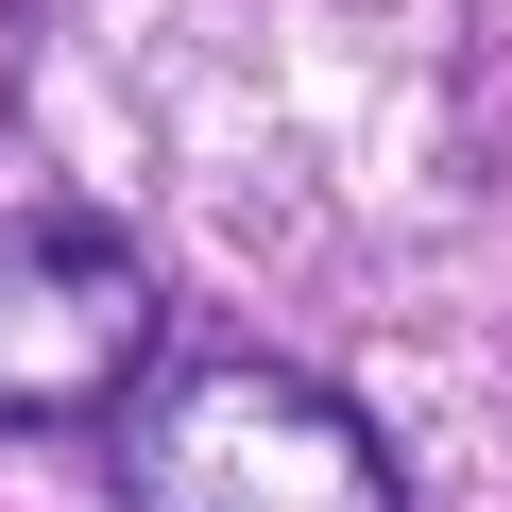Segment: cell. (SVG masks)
Wrapping results in <instances>:
<instances>
[{
  "label": "cell",
  "instance_id": "7a4b0ae2",
  "mask_svg": "<svg viewBox=\"0 0 512 512\" xmlns=\"http://www.w3.org/2000/svg\"><path fill=\"white\" fill-rule=\"evenodd\" d=\"M154 256L103 205H0V427H103L154 376Z\"/></svg>",
  "mask_w": 512,
  "mask_h": 512
},
{
  "label": "cell",
  "instance_id": "6da1fadb",
  "mask_svg": "<svg viewBox=\"0 0 512 512\" xmlns=\"http://www.w3.org/2000/svg\"><path fill=\"white\" fill-rule=\"evenodd\" d=\"M120 478H137V512H410L376 410L325 393L308 359H188L137 410Z\"/></svg>",
  "mask_w": 512,
  "mask_h": 512
}]
</instances>
